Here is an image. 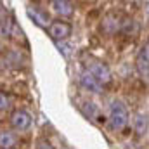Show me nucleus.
<instances>
[{"label":"nucleus","mask_w":149,"mask_h":149,"mask_svg":"<svg viewBox=\"0 0 149 149\" xmlns=\"http://www.w3.org/2000/svg\"><path fill=\"white\" fill-rule=\"evenodd\" d=\"M135 66L139 70V73L148 74L149 73V42L142 45V49L139 50L137 57H135Z\"/></svg>","instance_id":"nucleus-7"},{"label":"nucleus","mask_w":149,"mask_h":149,"mask_svg":"<svg viewBox=\"0 0 149 149\" xmlns=\"http://www.w3.org/2000/svg\"><path fill=\"white\" fill-rule=\"evenodd\" d=\"M10 127L17 132H26L31 127V114L24 109H17L10 114Z\"/></svg>","instance_id":"nucleus-4"},{"label":"nucleus","mask_w":149,"mask_h":149,"mask_svg":"<svg viewBox=\"0 0 149 149\" xmlns=\"http://www.w3.org/2000/svg\"><path fill=\"white\" fill-rule=\"evenodd\" d=\"M47 31H49V37L56 42H64L68 40L71 35V24L68 21H63V19H57V21H52L49 26H47Z\"/></svg>","instance_id":"nucleus-3"},{"label":"nucleus","mask_w":149,"mask_h":149,"mask_svg":"<svg viewBox=\"0 0 149 149\" xmlns=\"http://www.w3.org/2000/svg\"><path fill=\"white\" fill-rule=\"evenodd\" d=\"M80 111L83 113L88 120H97V118L101 116V111H99L97 104L92 102V101H83V102L80 104Z\"/></svg>","instance_id":"nucleus-11"},{"label":"nucleus","mask_w":149,"mask_h":149,"mask_svg":"<svg viewBox=\"0 0 149 149\" xmlns=\"http://www.w3.org/2000/svg\"><path fill=\"white\" fill-rule=\"evenodd\" d=\"M148 128H149V118L146 113H137L134 116V130L139 137L146 135L148 134Z\"/></svg>","instance_id":"nucleus-9"},{"label":"nucleus","mask_w":149,"mask_h":149,"mask_svg":"<svg viewBox=\"0 0 149 149\" xmlns=\"http://www.w3.org/2000/svg\"><path fill=\"white\" fill-rule=\"evenodd\" d=\"M101 28H102V31H104L106 35H114V33H118V31L123 30V19H121L118 14L111 12V14H108V16L102 19Z\"/></svg>","instance_id":"nucleus-5"},{"label":"nucleus","mask_w":149,"mask_h":149,"mask_svg":"<svg viewBox=\"0 0 149 149\" xmlns=\"http://www.w3.org/2000/svg\"><path fill=\"white\" fill-rule=\"evenodd\" d=\"M85 70L92 74L101 85H108V83H111L113 74H111V70L108 68L106 63H102V61H99V59H90V61L85 64Z\"/></svg>","instance_id":"nucleus-2"},{"label":"nucleus","mask_w":149,"mask_h":149,"mask_svg":"<svg viewBox=\"0 0 149 149\" xmlns=\"http://www.w3.org/2000/svg\"><path fill=\"white\" fill-rule=\"evenodd\" d=\"M26 14H28V17L37 24L38 28H47V26H49V19H47V16H45L43 12H40L38 9L28 7V9H26Z\"/></svg>","instance_id":"nucleus-10"},{"label":"nucleus","mask_w":149,"mask_h":149,"mask_svg":"<svg viewBox=\"0 0 149 149\" xmlns=\"http://www.w3.org/2000/svg\"><path fill=\"white\" fill-rule=\"evenodd\" d=\"M50 7L57 16H71L73 14L71 0H50Z\"/></svg>","instance_id":"nucleus-8"},{"label":"nucleus","mask_w":149,"mask_h":149,"mask_svg":"<svg viewBox=\"0 0 149 149\" xmlns=\"http://www.w3.org/2000/svg\"><path fill=\"white\" fill-rule=\"evenodd\" d=\"M17 146V141L12 132H0V148L2 149H10Z\"/></svg>","instance_id":"nucleus-12"},{"label":"nucleus","mask_w":149,"mask_h":149,"mask_svg":"<svg viewBox=\"0 0 149 149\" xmlns=\"http://www.w3.org/2000/svg\"><path fill=\"white\" fill-rule=\"evenodd\" d=\"M108 120H109V125H111L113 130H123L128 125L130 113L121 101L114 99V101H111V104L108 108Z\"/></svg>","instance_id":"nucleus-1"},{"label":"nucleus","mask_w":149,"mask_h":149,"mask_svg":"<svg viewBox=\"0 0 149 149\" xmlns=\"http://www.w3.org/2000/svg\"><path fill=\"white\" fill-rule=\"evenodd\" d=\"M80 85H81V88H85L90 94H101L102 92V87H104V85H101L92 74L88 73L87 70H83L80 73Z\"/></svg>","instance_id":"nucleus-6"},{"label":"nucleus","mask_w":149,"mask_h":149,"mask_svg":"<svg viewBox=\"0 0 149 149\" xmlns=\"http://www.w3.org/2000/svg\"><path fill=\"white\" fill-rule=\"evenodd\" d=\"M9 104H10V102H9V97H7L3 92H0V113L5 111V109L9 108Z\"/></svg>","instance_id":"nucleus-13"}]
</instances>
